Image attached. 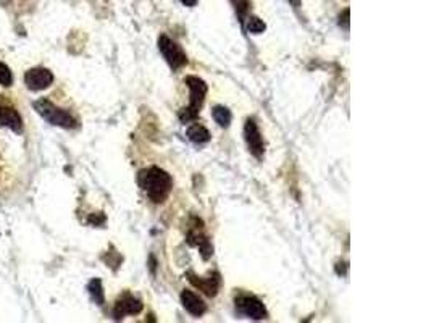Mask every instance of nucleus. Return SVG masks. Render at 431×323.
Here are the masks:
<instances>
[{"instance_id": "1", "label": "nucleus", "mask_w": 431, "mask_h": 323, "mask_svg": "<svg viewBox=\"0 0 431 323\" xmlns=\"http://www.w3.org/2000/svg\"><path fill=\"white\" fill-rule=\"evenodd\" d=\"M139 186L154 204H162L173 189V180L167 171L159 167H149L137 176Z\"/></svg>"}, {"instance_id": "2", "label": "nucleus", "mask_w": 431, "mask_h": 323, "mask_svg": "<svg viewBox=\"0 0 431 323\" xmlns=\"http://www.w3.org/2000/svg\"><path fill=\"white\" fill-rule=\"evenodd\" d=\"M184 83H186V86L189 87V107L179 112V120H181L183 123H189V121L197 118L203 101H206L208 87L206 81L199 76H186Z\"/></svg>"}, {"instance_id": "3", "label": "nucleus", "mask_w": 431, "mask_h": 323, "mask_svg": "<svg viewBox=\"0 0 431 323\" xmlns=\"http://www.w3.org/2000/svg\"><path fill=\"white\" fill-rule=\"evenodd\" d=\"M34 110L47 121V123H50L54 126H60V128H65V129H73L78 126V121L74 120L68 112L60 109V107L52 104V102L47 99L36 101Z\"/></svg>"}, {"instance_id": "4", "label": "nucleus", "mask_w": 431, "mask_h": 323, "mask_svg": "<svg viewBox=\"0 0 431 323\" xmlns=\"http://www.w3.org/2000/svg\"><path fill=\"white\" fill-rule=\"evenodd\" d=\"M159 50L162 52L163 59L167 60V63L173 70L183 68L184 65H188V55L184 54L181 45H178L173 39H170L168 36L162 34L159 37Z\"/></svg>"}, {"instance_id": "5", "label": "nucleus", "mask_w": 431, "mask_h": 323, "mask_svg": "<svg viewBox=\"0 0 431 323\" xmlns=\"http://www.w3.org/2000/svg\"><path fill=\"white\" fill-rule=\"evenodd\" d=\"M236 309L243 313V315L252 318V320H262V318L268 317L267 307L259 298L252 296V294H241L236 298Z\"/></svg>"}, {"instance_id": "6", "label": "nucleus", "mask_w": 431, "mask_h": 323, "mask_svg": "<svg viewBox=\"0 0 431 323\" xmlns=\"http://www.w3.org/2000/svg\"><path fill=\"white\" fill-rule=\"evenodd\" d=\"M244 138H245V143H248V147H249L250 154H252V156L257 157V158L262 157L263 152H265V144H263L262 133H260L259 126L254 120L249 118L248 121H245Z\"/></svg>"}, {"instance_id": "7", "label": "nucleus", "mask_w": 431, "mask_h": 323, "mask_svg": "<svg viewBox=\"0 0 431 323\" xmlns=\"http://www.w3.org/2000/svg\"><path fill=\"white\" fill-rule=\"evenodd\" d=\"M186 276H188L189 283L194 284L199 291L207 294L208 298H215L217 294H219V289L221 284L219 273H210L207 278H202V276H197V275H194L192 271H189V273H186Z\"/></svg>"}, {"instance_id": "8", "label": "nucleus", "mask_w": 431, "mask_h": 323, "mask_svg": "<svg viewBox=\"0 0 431 323\" xmlns=\"http://www.w3.org/2000/svg\"><path fill=\"white\" fill-rule=\"evenodd\" d=\"M0 126L12 129L13 133H21L23 120L15 107H12L7 101L0 97Z\"/></svg>"}, {"instance_id": "9", "label": "nucleus", "mask_w": 431, "mask_h": 323, "mask_svg": "<svg viewBox=\"0 0 431 323\" xmlns=\"http://www.w3.org/2000/svg\"><path fill=\"white\" fill-rule=\"evenodd\" d=\"M54 83V74L47 68H31L25 74V84L31 91H44Z\"/></svg>"}, {"instance_id": "10", "label": "nucleus", "mask_w": 431, "mask_h": 323, "mask_svg": "<svg viewBox=\"0 0 431 323\" xmlns=\"http://www.w3.org/2000/svg\"><path fill=\"white\" fill-rule=\"evenodd\" d=\"M142 307L144 306H142V302L139 301V299L131 296L130 293H125L115 304V309H113V317H115L117 320H120V318H123L125 315H137V313L142 311Z\"/></svg>"}, {"instance_id": "11", "label": "nucleus", "mask_w": 431, "mask_h": 323, "mask_svg": "<svg viewBox=\"0 0 431 323\" xmlns=\"http://www.w3.org/2000/svg\"><path fill=\"white\" fill-rule=\"evenodd\" d=\"M181 304L194 317H202L207 312V304L203 302V299L194 291H189V289H184L181 293Z\"/></svg>"}, {"instance_id": "12", "label": "nucleus", "mask_w": 431, "mask_h": 323, "mask_svg": "<svg viewBox=\"0 0 431 323\" xmlns=\"http://www.w3.org/2000/svg\"><path fill=\"white\" fill-rule=\"evenodd\" d=\"M188 138L196 144H203V143L210 141L212 136H210V133H208V129L206 128V126L192 125L191 128L188 129Z\"/></svg>"}, {"instance_id": "13", "label": "nucleus", "mask_w": 431, "mask_h": 323, "mask_svg": "<svg viewBox=\"0 0 431 323\" xmlns=\"http://www.w3.org/2000/svg\"><path fill=\"white\" fill-rule=\"evenodd\" d=\"M212 116L213 120H215V123H219V126H221V128H228L231 125V118H233V116H231V112L223 105L213 107Z\"/></svg>"}, {"instance_id": "14", "label": "nucleus", "mask_w": 431, "mask_h": 323, "mask_svg": "<svg viewBox=\"0 0 431 323\" xmlns=\"http://www.w3.org/2000/svg\"><path fill=\"white\" fill-rule=\"evenodd\" d=\"M88 291L92 301L96 302L97 306H102L103 301H106V296H103V288H102L101 280L99 278L91 280V283H89V286H88Z\"/></svg>"}, {"instance_id": "15", "label": "nucleus", "mask_w": 431, "mask_h": 323, "mask_svg": "<svg viewBox=\"0 0 431 323\" xmlns=\"http://www.w3.org/2000/svg\"><path fill=\"white\" fill-rule=\"evenodd\" d=\"M245 28H248V31L252 32V34H262L267 25H265L259 17H249L248 21H245Z\"/></svg>"}, {"instance_id": "16", "label": "nucleus", "mask_w": 431, "mask_h": 323, "mask_svg": "<svg viewBox=\"0 0 431 323\" xmlns=\"http://www.w3.org/2000/svg\"><path fill=\"white\" fill-rule=\"evenodd\" d=\"M12 83H13V74L10 72V68H8L6 63H0V84L8 87V86H12Z\"/></svg>"}, {"instance_id": "17", "label": "nucleus", "mask_w": 431, "mask_h": 323, "mask_svg": "<svg viewBox=\"0 0 431 323\" xmlns=\"http://www.w3.org/2000/svg\"><path fill=\"white\" fill-rule=\"evenodd\" d=\"M233 3H234L236 12H238L239 17H244V13L248 12L249 7H250L249 0H233Z\"/></svg>"}, {"instance_id": "18", "label": "nucleus", "mask_w": 431, "mask_h": 323, "mask_svg": "<svg viewBox=\"0 0 431 323\" xmlns=\"http://www.w3.org/2000/svg\"><path fill=\"white\" fill-rule=\"evenodd\" d=\"M349 15H350L349 8H345V10L339 15V26H343L344 30H349Z\"/></svg>"}, {"instance_id": "19", "label": "nucleus", "mask_w": 431, "mask_h": 323, "mask_svg": "<svg viewBox=\"0 0 431 323\" xmlns=\"http://www.w3.org/2000/svg\"><path fill=\"white\" fill-rule=\"evenodd\" d=\"M181 2L184 3L186 7H194L197 3V0H181Z\"/></svg>"}]
</instances>
